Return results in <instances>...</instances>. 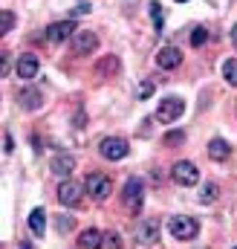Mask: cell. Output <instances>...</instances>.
Segmentation results:
<instances>
[{
    "label": "cell",
    "mask_w": 237,
    "mask_h": 249,
    "mask_svg": "<svg viewBox=\"0 0 237 249\" xmlns=\"http://www.w3.org/2000/svg\"><path fill=\"white\" fill-rule=\"evenodd\" d=\"M185 113V102L177 99V96H168V99H162L159 102V107H156V113H153V119L159 124H174Z\"/></svg>",
    "instance_id": "6da1fadb"
},
{
    "label": "cell",
    "mask_w": 237,
    "mask_h": 249,
    "mask_svg": "<svg viewBox=\"0 0 237 249\" xmlns=\"http://www.w3.org/2000/svg\"><path fill=\"white\" fill-rule=\"evenodd\" d=\"M168 232H171L177 241H194L197 232H200V223H197L194 217H188V214H177V217L168 220Z\"/></svg>",
    "instance_id": "7a4b0ae2"
},
{
    "label": "cell",
    "mask_w": 237,
    "mask_h": 249,
    "mask_svg": "<svg viewBox=\"0 0 237 249\" xmlns=\"http://www.w3.org/2000/svg\"><path fill=\"white\" fill-rule=\"evenodd\" d=\"M99 151H102V157H104V160L118 162V160H124V157L130 154V145H127L121 136H104V139H102V145H99Z\"/></svg>",
    "instance_id": "3957f363"
},
{
    "label": "cell",
    "mask_w": 237,
    "mask_h": 249,
    "mask_svg": "<svg viewBox=\"0 0 237 249\" xmlns=\"http://www.w3.org/2000/svg\"><path fill=\"white\" fill-rule=\"evenodd\" d=\"M121 200H124V206H127L130 212H139V209H142V200H145V186H142V180H139V177H130V180L124 183Z\"/></svg>",
    "instance_id": "277c9868"
},
{
    "label": "cell",
    "mask_w": 237,
    "mask_h": 249,
    "mask_svg": "<svg viewBox=\"0 0 237 249\" xmlns=\"http://www.w3.org/2000/svg\"><path fill=\"white\" fill-rule=\"evenodd\" d=\"M171 177H174L177 186H197L200 183V168L194 162H188V160H179L171 168Z\"/></svg>",
    "instance_id": "5b68a950"
},
{
    "label": "cell",
    "mask_w": 237,
    "mask_h": 249,
    "mask_svg": "<svg viewBox=\"0 0 237 249\" xmlns=\"http://www.w3.org/2000/svg\"><path fill=\"white\" fill-rule=\"evenodd\" d=\"M58 200L64 206H69V209H78L81 200H84V186L75 183V180H64L58 186Z\"/></svg>",
    "instance_id": "8992f818"
},
{
    "label": "cell",
    "mask_w": 237,
    "mask_h": 249,
    "mask_svg": "<svg viewBox=\"0 0 237 249\" xmlns=\"http://www.w3.org/2000/svg\"><path fill=\"white\" fill-rule=\"evenodd\" d=\"M96 50H99V38H96V32L81 29V32L72 35V53H75V55H90V53H96Z\"/></svg>",
    "instance_id": "52a82bcc"
},
{
    "label": "cell",
    "mask_w": 237,
    "mask_h": 249,
    "mask_svg": "<svg viewBox=\"0 0 237 249\" xmlns=\"http://www.w3.org/2000/svg\"><path fill=\"white\" fill-rule=\"evenodd\" d=\"M110 191H113L110 177H104V174H90V177H87V194H90L93 200H104Z\"/></svg>",
    "instance_id": "ba28073f"
},
{
    "label": "cell",
    "mask_w": 237,
    "mask_h": 249,
    "mask_svg": "<svg viewBox=\"0 0 237 249\" xmlns=\"http://www.w3.org/2000/svg\"><path fill=\"white\" fill-rule=\"evenodd\" d=\"M136 241H139V244H156V241H159V220H156V217L139 220V226H136Z\"/></svg>",
    "instance_id": "9c48e42d"
},
{
    "label": "cell",
    "mask_w": 237,
    "mask_h": 249,
    "mask_svg": "<svg viewBox=\"0 0 237 249\" xmlns=\"http://www.w3.org/2000/svg\"><path fill=\"white\" fill-rule=\"evenodd\" d=\"M75 32H78V29H75V23H72V20H58V23L47 26V41H50V44H61V41L72 38Z\"/></svg>",
    "instance_id": "30bf717a"
},
{
    "label": "cell",
    "mask_w": 237,
    "mask_h": 249,
    "mask_svg": "<svg viewBox=\"0 0 237 249\" xmlns=\"http://www.w3.org/2000/svg\"><path fill=\"white\" fill-rule=\"evenodd\" d=\"M38 70H41V61H38V55H32V53L20 55L17 64H15L17 78H35V75H38Z\"/></svg>",
    "instance_id": "8fae6325"
},
{
    "label": "cell",
    "mask_w": 237,
    "mask_h": 249,
    "mask_svg": "<svg viewBox=\"0 0 237 249\" xmlns=\"http://www.w3.org/2000/svg\"><path fill=\"white\" fill-rule=\"evenodd\" d=\"M50 171L58 174V177H69V174L75 171V157H69V154H58V157L50 162Z\"/></svg>",
    "instance_id": "7c38bea8"
},
{
    "label": "cell",
    "mask_w": 237,
    "mask_h": 249,
    "mask_svg": "<svg viewBox=\"0 0 237 249\" xmlns=\"http://www.w3.org/2000/svg\"><path fill=\"white\" fill-rule=\"evenodd\" d=\"M17 102H20V107H23V110H38V107L44 105V96H41L35 87H26V90H20V93H17Z\"/></svg>",
    "instance_id": "4fadbf2b"
},
{
    "label": "cell",
    "mask_w": 237,
    "mask_h": 249,
    "mask_svg": "<svg viewBox=\"0 0 237 249\" xmlns=\"http://www.w3.org/2000/svg\"><path fill=\"white\" fill-rule=\"evenodd\" d=\"M179 61H182V53H179L177 47H162L159 55H156V64L162 70H174V67H179Z\"/></svg>",
    "instance_id": "5bb4252c"
},
{
    "label": "cell",
    "mask_w": 237,
    "mask_h": 249,
    "mask_svg": "<svg viewBox=\"0 0 237 249\" xmlns=\"http://www.w3.org/2000/svg\"><path fill=\"white\" fill-rule=\"evenodd\" d=\"M102 244H104V235L99 229H84L78 235V249H102Z\"/></svg>",
    "instance_id": "9a60e30c"
},
{
    "label": "cell",
    "mask_w": 237,
    "mask_h": 249,
    "mask_svg": "<svg viewBox=\"0 0 237 249\" xmlns=\"http://www.w3.org/2000/svg\"><path fill=\"white\" fill-rule=\"evenodd\" d=\"M229 154H232V148H229L226 139H211V142H208V157H211L214 162H226Z\"/></svg>",
    "instance_id": "2e32d148"
},
{
    "label": "cell",
    "mask_w": 237,
    "mask_h": 249,
    "mask_svg": "<svg viewBox=\"0 0 237 249\" xmlns=\"http://www.w3.org/2000/svg\"><path fill=\"white\" fill-rule=\"evenodd\" d=\"M29 229H32V235L44 238V232H47V212L44 209H32L29 212Z\"/></svg>",
    "instance_id": "e0dca14e"
},
{
    "label": "cell",
    "mask_w": 237,
    "mask_h": 249,
    "mask_svg": "<svg viewBox=\"0 0 237 249\" xmlns=\"http://www.w3.org/2000/svg\"><path fill=\"white\" fill-rule=\"evenodd\" d=\"M96 72H99V75H116V72H118V58H116V55L102 58V61L96 64Z\"/></svg>",
    "instance_id": "ac0fdd59"
},
{
    "label": "cell",
    "mask_w": 237,
    "mask_h": 249,
    "mask_svg": "<svg viewBox=\"0 0 237 249\" xmlns=\"http://www.w3.org/2000/svg\"><path fill=\"white\" fill-rule=\"evenodd\" d=\"M217 194H220V188H217V183H205L203 186V191H200V203H214L217 200Z\"/></svg>",
    "instance_id": "d6986e66"
},
{
    "label": "cell",
    "mask_w": 237,
    "mask_h": 249,
    "mask_svg": "<svg viewBox=\"0 0 237 249\" xmlns=\"http://www.w3.org/2000/svg\"><path fill=\"white\" fill-rule=\"evenodd\" d=\"M223 78H226L232 87H237V58H229V61L223 64Z\"/></svg>",
    "instance_id": "ffe728a7"
},
{
    "label": "cell",
    "mask_w": 237,
    "mask_h": 249,
    "mask_svg": "<svg viewBox=\"0 0 237 249\" xmlns=\"http://www.w3.org/2000/svg\"><path fill=\"white\" fill-rule=\"evenodd\" d=\"M12 26H15V15H12L9 9H3V18H0V35H9Z\"/></svg>",
    "instance_id": "44dd1931"
},
{
    "label": "cell",
    "mask_w": 237,
    "mask_h": 249,
    "mask_svg": "<svg viewBox=\"0 0 237 249\" xmlns=\"http://www.w3.org/2000/svg\"><path fill=\"white\" fill-rule=\"evenodd\" d=\"M153 90H156V84H153V78H145L142 84H139V99H148V96H153Z\"/></svg>",
    "instance_id": "7402d4cb"
},
{
    "label": "cell",
    "mask_w": 237,
    "mask_h": 249,
    "mask_svg": "<svg viewBox=\"0 0 237 249\" xmlns=\"http://www.w3.org/2000/svg\"><path fill=\"white\" fill-rule=\"evenodd\" d=\"M102 249H121V238H118L116 232H107V235H104V244H102Z\"/></svg>",
    "instance_id": "603a6c76"
},
{
    "label": "cell",
    "mask_w": 237,
    "mask_h": 249,
    "mask_svg": "<svg viewBox=\"0 0 237 249\" xmlns=\"http://www.w3.org/2000/svg\"><path fill=\"white\" fill-rule=\"evenodd\" d=\"M205 41H208V32H205L203 26H197V29H194V35H191V44H194V47H203Z\"/></svg>",
    "instance_id": "cb8c5ba5"
},
{
    "label": "cell",
    "mask_w": 237,
    "mask_h": 249,
    "mask_svg": "<svg viewBox=\"0 0 237 249\" xmlns=\"http://www.w3.org/2000/svg\"><path fill=\"white\" fill-rule=\"evenodd\" d=\"M151 18L156 20V29H162V6L159 3H151Z\"/></svg>",
    "instance_id": "d4e9b609"
},
{
    "label": "cell",
    "mask_w": 237,
    "mask_h": 249,
    "mask_svg": "<svg viewBox=\"0 0 237 249\" xmlns=\"http://www.w3.org/2000/svg\"><path fill=\"white\" fill-rule=\"evenodd\" d=\"M182 139H185V133H182V130H171V133L165 136V145H174V142H182Z\"/></svg>",
    "instance_id": "484cf974"
},
{
    "label": "cell",
    "mask_w": 237,
    "mask_h": 249,
    "mask_svg": "<svg viewBox=\"0 0 237 249\" xmlns=\"http://www.w3.org/2000/svg\"><path fill=\"white\" fill-rule=\"evenodd\" d=\"M12 72V53H3V78H9Z\"/></svg>",
    "instance_id": "4316f807"
},
{
    "label": "cell",
    "mask_w": 237,
    "mask_h": 249,
    "mask_svg": "<svg viewBox=\"0 0 237 249\" xmlns=\"http://www.w3.org/2000/svg\"><path fill=\"white\" fill-rule=\"evenodd\" d=\"M69 229H72V220H69V217H64V220H61V217H58V232H69Z\"/></svg>",
    "instance_id": "83f0119b"
},
{
    "label": "cell",
    "mask_w": 237,
    "mask_h": 249,
    "mask_svg": "<svg viewBox=\"0 0 237 249\" xmlns=\"http://www.w3.org/2000/svg\"><path fill=\"white\" fill-rule=\"evenodd\" d=\"M87 12H90V6H87V3H81V6H75V9H72V15H87Z\"/></svg>",
    "instance_id": "f1b7e54d"
},
{
    "label": "cell",
    "mask_w": 237,
    "mask_h": 249,
    "mask_svg": "<svg viewBox=\"0 0 237 249\" xmlns=\"http://www.w3.org/2000/svg\"><path fill=\"white\" fill-rule=\"evenodd\" d=\"M3 142H6V154H12V136H9V133L3 136Z\"/></svg>",
    "instance_id": "f546056e"
},
{
    "label": "cell",
    "mask_w": 237,
    "mask_h": 249,
    "mask_svg": "<svg viewBox=\"0 0 237 249\" xmlns=\"http://www.w3.org/2000/svg\"><path fill=\"white\" fill-rule=\"evenodd\" d=\"M232 44L237 47V23H235V29H232Z\"/></svg>",
    "instance_id": "4dcf8cb0"
},
{
    "label": "cell",
    "mask_w": 237,
    "mask_h": 249,
    "mask_svg": "<svg viewBox=\"0 0 237 249\" xmlns=\"http://www.w3.org/2000/svg\"><path fill=\"white\" fill-rule=\"evenodd\" d=\"M235 249H237V247H235Z\"/></svg>",
    "instance_id": "1f68e13d"
}]
</instances>
